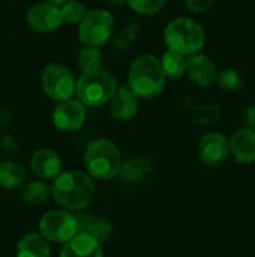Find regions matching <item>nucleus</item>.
Wrapping results in <instances>:
<instances>
[{
	"instance_id": "1",
	"label": "nucleus",
	"mask_w": 255,
	"mask_h": 257,
	"mask_svg": "<svg viewBox=\"0 0 255 257\" xmlns=\"http://www.w3.org/2000/svg\"><path fill=\"white\" fill-rule=\"evenodd\" d=\"M95 191L92 176L80 170L59 173L51 188L54 200L68 211H80L89 206L95 197Z\"/></svg>"
},
{
	"instance_id": "2",
	"label": "nucleus",
	"mask_w": 255,
	"mask_h": 257,
	"mask_svg": "<svg viewBox=\"0 0 255 257\" xmlns=\"http://www.w3.org/2000/svg\"><path fill=\"white\" fill-rule=\"evenodd\" d=\"M167 75L161 60L152 54L138 56L129 68L128 84L138 98H155L165 87Z\"/></svg>"
},
{
	"instance_id": "3",
	"label": "nucleus",
	"mask_w": 255,
	"mask_h": 257,
	"mask_svg": "<svg viewBox=\"0 0 255 257\" xmlns=\"http://www.w3.org/2000/svg\"><path fill=\"white\" fill-rule=\"evenodd\" d=\"M84 166L92 178L107 181L119 175L122 167V154L111 140L99 139L87 146Z\"/></svg>"
},
{
	"instance_id": "4",
	"label": "nucleus",
	"mask_w": 255,
	"mask_h": 257,
	"mask_svg": "<svg viewBox=\"0 0 255 257\" xmlns=\"http://www.w3.org/2000/svg\"><path fill=\"white\" fill-rule=\"evenodd\" d=\"M165 44L168 48L182 53L183 56H191L198 53L204 47V30L203 27L191 18H174L164 30Z\"/></svg>"
},
{
	"instance_id": "5",
	"label": "nucleus",
	"mask_w": 255,
	"mask_h": 257,
	"mask_svg": "<svg viewBox=\"0 0 255 257\" xmlns=\"http://www.w3.org/2000/svg\"><path fill=\"white\" fill-rule=\"evenodd\" d=\"M117 89L116 78L102 69L95 72H84L75 84V95L80 102L87 107H98L107 104Z\"/></svg>"
},
{
	"instance_id": "6",
	"label": "nucleus",
	"mask_w": 255,
	"mask_h": 257,
	"mask_svg": "<svg viewBox=\"0 0 255 257\" xmlns=\"http://www.w3.org/2000/svg\"><path fill=\"white\" fill-rule=\"evenodd\" d=\"M114 20L105 9H93L86 12L78 26V38L84 45L101 47L113 35Z\"/></svg>"
},
{
	"instance_id": "7",
	"label": "nucleus",
	"mask_w": 255,
	"mask_h": 257,
	"mask_svg": "<svg viewBox=\"0 0 255 257\" xmlns=\"http://www.w3.org/2000/svg\"><path fill=\"white\" fill-rule=\"evenodd\" d=\"M75 84L77 80L74 72L62 63H50L41 75L42 90L53 101H65L72 98L75 93Z\"/></svg>"
},
{
	"instance_id": "8",
	"label": "nucleus",
	"mask_w": 255,
	"mask_h": 257,
	"mask_svg": "<svg viewBox=\"0 0 255 257\" xmlns=\"http://www.w3.org/2000/svg\"><path fill=\"white\" fill-rule=\"evenodd\" d=\"M39 232L50 242H66L78 232L77 217L62 209L50 211L41 218Z\"/></svg>"
},
{
	"instance_id": "9",
	"label": "nucleus",
	"mask_w": 255,
	"mask_h": 257,
	"mask_svg": "<svg viewBox=\"0 0 255 257\" xmlns=\"http://www.w3.org/2000/svg\"><path fill=\"white\" fill-rule=\"evenodd\" d=\"M230 155V142L219 131L204 134L198 143V158L204 166L216 167L225 163Z\"/></svg>"
},
{
	"instance_id": "10",
	"label": "nucleus",
	"mask_w": 255,
	"mask_h": 257,
	"mask_svg": "<svg viewBox=\"0 0 255 257\" xmlns=\"http://www.w3.org/2000/svg\"><path fill=\"white\" fill-rule=\"evenodd\" d=\"M27 23L35 32L48 33L59 29L63 23L60 6L50 2H42L32 6L27 12Z\"/></svg>"
},
{
	"instance_id": "11",
	"label": "nucleus",
	"mask_w": 255,
	"mask_h": 257,
	"mask_svg": "<svg viewBox=\"0 0 255 257\" xmlns=\"http://www.w3.org/2000/svg\"><path fill=\"white\" fill-rule=\"evenodd\" d=\"M84 120H86L84 104L80 102L78 99H72V98L60 101V104L56 107L54 114H53L54 126L63 133H71V131L80 130L83 126Z\"/></svg>"
},
{
	"instance_id": "12",
	"label": "nucleus",
	"mask_w": 255,
	"mask_h": 257,
	"mask_svg": "<svg viewBox=\"0 0 255 257\" xmlns=\"http://www.w3.org/2000/svg\"><path fill=\"white\" fill-rule=\"evenodd\" d=\"M230 142V154L239 164H254L255 163V128L240 126L237 128Z\"/></svg>"
},
{
	"instance_id": "13",
	"label": "nucleus",
	"mask_w": 255,
	"mask_h": 257,
	"mask_svg": "<svg viewBox=\"0 0 255 257\" xmlns=\"http://www.w3.org/2000/svg\"><path fill=\"white\" fill-rule=\"evenodd\" d=\"M186 72L192 83L201 87L210 86L216 80V65L206 54L194 53L186 60Z\"/></svg>"
},
{
	"instance_id": "14",
	"label": "nucleus",
	"mask_w": 255,
	"mask_h": 257,
	"mask_svg": "<svg viewBox=\"0 0 255 257\" xmlns=\"http://www.w3.org/2000/svg\"><path fill=\"white\" fill-rule=\"evenodd\" d=\"M110 111L116 120H129L138 111V96L129 87V84H122L116 89L110 99Z\"/></svg>"
},
{
	"instance_id": "15",
	"label": "nucleus",
	"mask_w": 255,
	"mask_h": 257,
	"mask_svg": "<svg viewBox=\"0 0 255 257\" xmlns=\"http://www.w3.org/2000/svg\"><path fill=\"white\" fill-rule=\"evenodd\" d=\"M102 254L101 242L84 232H77L60 250L62 257H101Z\"/></svg>"
},
{
	"instance_id": "16",
	"label": "nucleus",
	"mask_w": 255,
	"mask_h": 257,
	"mask_svg": "<svg viewBox=\"0 0 255 257\" xmlns=\"http://www.w3.org/2000/svg\"><path fill=\"white\" fill-rule=\"evenodd\" d=\"M30 167L38 178L54 179L62 172V158L53 149H39L32 155Z\"/></svg>"
},
{
	"instance_id": "17",
	"label": "nucleus",
	"mask_w": 255,
	"mask_h": 257,
	"mask_svg": "<svg viewBox=\"0 0 255 257\" xmlns=\"http://www.w3.org/2000/svg\"><path fill=\"white\" fill-rule=\"evenodd\" d=\"M77 217V224H78V232H84L99 242H105L111 233H113V223L110 218L104 215H95V214H78Z\"/></svg>"
},
{
	"instance_id": "18",
	"label": "nucleus",
	"mask_w": 255,
	"mask_h": 257,
	"mask_svg": "<svg viewBox=\"0 0 255 257\" xmlns=\"http://www.w3.org/2000/svg\"><path fill=\"white\" fill-rule=\"evenodd\" d=\"M50 253L48 241L41 233H29L17 245V256L20 257H47Z\"/></svg>"
},
{
	"instance_id": "19",
	"label": "nucleus",
	"mask_w": 255,
	"mask_h": 257,
	"mask_svg": "<svg viewBox=\"0 0 255 257\" xmlns=\"http://www.w3.org/2000/svg\"><path fill=\"white\" fill-rule=\"evenodd\" d=\"M150 172H152V163L144 157H135L126 161H122L119 175L122 176L125 182L132 184V182L143 181Z\"/></svg>"
},
{
	"instance_id": "20",
	"label": "nucleus",
	"mask_w": 255,
	"mask_h": 257,
	"mask_svg": "<svg viewBox=\"0 0 255 257\" xmlns=\"http://www.w3.org/2000/svg\"><path fill=\"white\" fill-rule=\"evenodd\" d=\"M26 167L15 161L0 164V187L6 190H18L26 184Z\"/></svg>"
},
{
	"instance_id": "21",
	"label": "nucleus",
	"mask_w": 255,
	"mask_h": 257,
	"mask_svg": "<svg viewBox=\"0 0 255 257\" xmlns=\"http://www.w3.org/2000/svg\"><path fill=\"white\" fill-rule=\"evenodd\" d=\"M161 65L164 68V72L167 77L171 78H180L186 72V59L182 53L168 48L161 59Z\"/></svg>"
},
{
	"instance_id": "22",
	"label": "nucleus",
	"mask_w": 255,
	"mask_h": 257,
	"mask_svg": "<svg viewBox=\"0 0 255 257\" xmlns=\"http://www.w3.org/2000/svg\"><path fill=\"white\" fill-rule=\"evenodd\" d=\"M104 62V56L99 51L98 47H92V45H86L78 57H77V65L81 69V72H95L98 69H101Z\"/></svg>"
},
{
	"instance_id": "23",
	"label": "nucleus",
	"mask_w": 255,
	"mask_h": 257,
	"mask_svg": "<svg viewBox=\"0 0 255 257\" xmlns=\"http://www.w3.org/2000/svg\"><path fill=\"white\" fill-rule=\"evenodd\" d=\"M50 196V187L42 181H33L23 190V202L32 206L42 205Z\"/></svg>"
},
{
	"instance_id": "24",
	"label": "nucleus",
	"mask_w": 255,
	"mask_h": 257,
	"mask_svg": "<svg viewBox=\"0 0 255 257\" xmlns=\"http://www.w3.org/2000/svg\"><path fill=\"white\" fill-rule=\"evenodd\" d=\"M137 35H138L137 23L131 21L122 30H119L114 35V38H113V47L116 50H125V48H128L137 39Z\"/></svg>"
},
{
	"instance_id": "25",
	"label": "nucleus",
	"mask_w": 255,
	"mask_h": 257,
	"mask_svg": "<svg viewBox=\"0 0 255 257\" xmlns=\"http://www.w3.org/2000/svg\"><path fill=\"white\" fill-rule=\"evenodd\" d=\"M218 86L225 92H234L242 87V77L236 69H224L216 74Z\"/></svg>"
},
{
	"instance_id": "26",
	"label": "nucleus",
	"mask_w": 255,
	"mask_h": 257,
	"mask_svg": "<svg viewBox=\"0 0 255 257\" xmlns=\"http://www.w3.org/2000/svg\"><path fill=\"white\" fill-rule=\"evenodd\" d=\"M60 11H62L63 21L71 23V24L80 23L83 20V17L86 15V12H87L86 6L78 0H68L65 5H62Z\"/></svg>"
},
{
	"instance_id": "27",
	"label": "nucleus",
	"mask_w": 255,
	"mask_h": 257,
	"mask_svg": "<svg viewBox=\"0 0 255 257\" xmlns=\"http://www.w3.org/2000/svg\"><path fill=\"white\" fill-rule=\"evenodd\" d=\"M126 5L140 14L153 15L164 8L165 0H126Z\"/></svg>"
},
{
	"instance_id": "28",
	"label": "nucleus",
	"mask_w": 255,
	"mask_h": 257,
	"mask_svg": "<svg viewBox=\"0 0 255 257\" xmlns=\"http://www.w3.org/2000/svg\"><path fill=\"white\" fill-rule=\"evenodd\" d=\"M183 2H185L186 8L195 14L207 12L215 5V0H183Z\"/></svg>"
},
{
	"instance_id": "29",
	"label": "nucleus",
	"mask_w": 255,
	"mask_h": 257,
	"mask_svg": "<svg viewBox=\"0 0 255 257\" xmlns=\"http://www.w3.org/2000/svg\"><path fill=\"white\" fill-rule=\"evenodd\" d=\"M18 146H20V145H18V140H17L14 136L6 134V136H3V137L0 139V148H2L5 152H8V154L17 152Z\"/></svg>"
},
{
	"instance_id": "30",
	"label": "nucleus",
	"mask_w": 255,
	"mask_h": 257,
	"mask_svg": "<svg viewBox=\"0 0 255 257\" xmlns=\"http://www.w3.org/2000/svg\"><path fill=\"white\" fill-rule=\"evenodd\" d=\"M242 120L245 126L255 128V105H246L242 111Z\"/></svg>"
},
{
	"instance_id": "31",
	"label": "nucleus",
	"mask_w": 255,
	"mask_h": 257,
	"mask_svg": "<svg viewBox=\"0 0 255 257\" xmlns=\"http://www.w3.org/2000/svg\"><path fill=\"white\" fill-rule=\"evenodd\" d=\"M11 122V114L8 110H0V130L6 128Z\"/></svg>"
},
{
	"instance_id": "32",
	"label": "nucleus",
	"mask_w": 255,
	"mask_h": 257,
	"mask_svg": "<svg viewBox=\"0 0 255 257\" xmlns=\"http://www.w3.org/2000/svg\"><path fill=\"white\" fill-rule=\"evenodd\" d=\"M110 5H113V6H122V5H125L126 3V0H107Z\"/></svg>"
},
{
	"instance_id": "33",
	"label": "nucleus",
	"mask_w": 255,
	"mask_h": 257,
	"mask_svg": "<svg viewBox=\"0 0 255 257\" xmlns=\"http://www.w3.org/2000/svg\"><path fill=\"white\" fill-rule=\"evenodd\" d=\"M47 2H50V3H53V5H57V6H62V5H65L68 0H47Z\"/></svg>"
}]
</instances>
